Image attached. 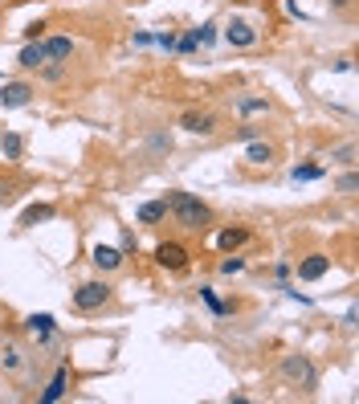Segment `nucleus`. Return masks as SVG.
<instances>
[{
	"mask_svg": "<svg viewBox=\"0 0 359 404\" xmlns=\"http://www.w3.org/2000/svg\"><path fill=\"white\" fill-rule=\"evenodd\" d=\"M163 204H167V217H172L184 233H209V229L216 225V212H212L200 196L184 192V188L163 192Z\"/></svg>",
	"mask_w": 359,
	"mask_h": 404,
	"instance_id": "1",
	"label": "nucleus"
},
{
	"mask_svg": "<svg viewBox=\"0 0 359 404\" xmlns=\"http://www.w3.org/2000/svg\"><path fill=\"white\" fill-rule=\"evenodd\" d=\"M277 380H282L286 388L314 392V388H319V368H314V359H310V356H302V351H290V356L277 359Z\"/></svg>",
	"mask_w": 359,
	"mask_h": 404,
	"instance_id": "2",
	"label": "nucleus"
},
{
	"mask_svg": "<svg viewBox=\"0 0 359 404\" xmlns=\"http://www.w3.org/2000/svg\"><path fill=\"white\" fill-rule=\"evenodd\" d=\"M111 302H114V286L106 278H90V282H82L74 290V310H82V315H94V310L111 307Z\"/></svg>",
	"mask_w": 359,
	"mask_h": 404,
	"instance_id": "3",
	"label": "nucleus"
},
{
	"mask_svg": "<svg viewBox=\"0 0 359 404\" xmlns=\"http://www.w3.org/2000/svg\"><path fill=\"white\" fill-rule=\"evenodd\" d=\"M151 261H155L160 270H167V274H184V270L192 266V249L184 241H160L151 249Z\"/></svg>",
	"mask_w": 359,
	"mask_h": 404,
	"instance_id": "4",
	"label": "nucleus"
},
{
	"mask_svg": "<svg viewBox=\"0 0 359 404\" xmlns=\"http://www.w3.org/2000/svg\"><path fill=\"white\" fill-rule=\"evenodd\" d=\"M180 131H188V135H200V139H212L216 131H221V114L209 111V107H188V111L180 114Z\"/></svg>",
	"mask_w": 359,
	"mask_h": 404,
	"instance_id": "5",
	"label": "nucleus"
},
{
	"mask_svg": "<svg viewBox=\"0 0 359 404\" xmlns=\"http://www.w3.org/2000/svg\"><path fill=\"white\" fill-rule=\"evenodd\" d=\"M70 388H74V372H70V364L62 359V364L53 368V376L45 380V388L37 392V400H41V404H57V400L70 396Z\"/></svg>",
	"mask_w": 359,
	"mask_h": 404,
	"instance_id": "6",
	"label": "nucleus"
},
{
	"mask_svg": "<svg viewBox=\"0 0 359 404\" xmlns=\"http://www.w3.org/2000/svg\"><path fill=\"white\" fill-rule=\"evenodd\" d=\"M294 274H298V282H323L331 274V253H323V249L302 253V258L294 261Z\"/></svg>",
	"mask_w": 359,
	"mask_h": 404,
	"instance_id": "7",
	"label": "nucleus"
},
{
	"mask_svg": "<svg viewBox=\"0 0 359 404\" xmlns=\"http://www.w3.org/2000/svg\"><path fill=\"white\" fill-rule=\"evenodd\" d=\"M33 82L25 78H13V82H0V111H21V107H29L33 102Z\"/></svg>",
	"mask_w": 359,
	"mask_h": 404,
	"instance_id": "8",
	"label": "nucleus"
},
{
	"mask_svg": "<svg viewBox=\"0 0 359 404\" xmlns=\"http://www.w3.org/2000/svg\"><path fill=\"white\" fill-rule=\"evenodd\" d=\"M221 37H225L233 49H249V45H258V29L245 21V16H228L225 21V29H221Z\"/></svg>",
	"mask_w": 359,
	"mask_h": 404,
	"instance_id": "9",
	"label": "nucleus"
},
{
	"mask_svg": "<svg viewBox=\"0 0 359 404\" xmlns=\"http://www.w3.org/2000/svg\"><path fill=\"white\" fill-rule=\"evenodd\" d=\"M249 241H253L249 225H225V229H216V237H212V245H216L221 253H241Z\"/></svg>",
	"mask_w": 359,
	"mask_h": 404,
	"instance_id": "10",
	"label": "nucleus"
},
{
	"mask_svg": "<svg viewBox=\"0 0 359 404\" xmlns=\"http://www.w3.org/2000/svg\"><path fill=\"white\" fill-rule=\"evenodd\" d=\"M90 261H94L98 274H118V270L127 266V253H123L118 245H102L98 241L94 249H90Z\"/></svg>",
	"mask_w": 359,
	"mask_h": 404,
	"instance_id": "11",
	"label": "nucleus"
},
{
	"mask_svg": "<svg viewBox=\"0 0 359 404\" xmlns=\"http://www.w3.org/2000/svg\"><path fill=\"white\" fill-rule=\"evenodd\" d=\"M172 147H176V139H172V131H167V127H151V131H147V139H143L147 160H167V155H172Z\"/></svg>",
	"mask_w": 359,
	"mask_h": 404,
	"instance_id": "12",
	"label": "nucleus"
},
{
	"mask_svg": "<svg viewBox=\"0 0 359 404\" xmlns=\"http://www.w3.org/2000/svg\"><path fill=\"white\" fill-rule=\"evenodd\" d=\"M245 163H249V168H274L277 163V147L270 143V139H249V147H245Z\"/></svg>",
	"mask_w": 359,
	"mask_h": 404,
	"instance_id": "13",
	"label": "nucleus"
},
{
	"mask_svg": "<svg viewBox=\"0 0 359 404\" xmlns=\"http://www.w3.org/2000/svg\"><path fill=\"white\" fill-rule=\"evenodd\" d=\"M25 356H29V351H25V343L21 339H4L0 343V368H4V372H25Z\"/></svg>",
	"mask_w": 359,
	"mask_h": 404,
	"instance_id": "14",
	"label": "nucleus"
},
{
	"mask_svg": "<svg viewBox=\"0 0 359 404\" xmlns=\"http://www.w3.org/2000/svg\"><path fill=\"white\" fill-rule=\"evenodd\" d=\"M41 45H45V62H70L74 58V37H65V33L41 37Z\"/></svg>",
	"mask_w": 359,
	"mask_h": 404,
	"instance_id": "15",
	"label": "nucleus"
},
{
	"mask_svg": "<svg viewBox=\"0 0 359 404\" xmlns=\"http://www.w3.org/2000/svg\"><path fill=\"white\" fill-rule=\"evenodd\" d=\"M233 111L249 119V114H270L274 111V102H270V94H237L233 98Z\"/></svg>",
	"mask_w": 359,
	"mask_h": 404,
	"instance_id": "16",
	"label": "nucleus"
},
{
	"mask_svg": "<svg viewBox=\"0 0 359 404\" xmlns=\"http://www.w3.org/2000/svg\"><path fill=\"white\" fill-rule=\"evenodd\" d=\"M53 331H57V319L45 315V310L25 319V335H29V339H45V335H53Z\"/></svg>",
	"mask_w": 359,
	"mask_h": 404,
	"instance_id": "17",
	"label": "nucleus"
},
{
	"mask_svg": "<svg viewBox=\"0 0 359 404\" xmlns=\"http://www.w3.org/2000/svg\"><path fill=\"white\" fill-rule=\"evenodd\" d=\"M135 221H139V225H163V221H167V204H163V200H143V204L135 209Z\"/></svg>",
	"mask_w": 359,
	"mask_h": 404,
	"instance_id": "18",
	"label": "nucleus"
},
{
	"mask_svg": "<svg viewBox=\"0 0 359 404\" xmlns=\"http://www.w3.org/2000/svg\"><path fill=\"white\" fill-rule=\"evenodd\" d=\"M0 155L9 163H16L25 155V135H16V131H0Z\"/></svg>",
	"mask_w": 359,
	"mask_h": 404,
	"instance_id": "19",
	"label": "nucleus"
},
{
	"mask_svg": "<svg viewBox=\"0 0 359 404\" xmlns=\"http://www.w3.org/2000/svg\"><path fill=\"white\" fill-rule=\"evenodd\" d=\"M16 65H21V70H37V65H45V45H41V41H25Z\"/></svg>",
	"mask_w": 359,
	"mask_h": 404,
	"instance_id": "20",
	"label": "nucleus"
},
{
	"mask_svg": "<svg viewBox=\"0 0 359 404\" xmlns=\"http://www.w3.org/2000/svg\"><path fill=\"white\" fill-rule=\"evenodd\" d=\"M200 302H204V307H209L216 319H225V315H233V310H237V302H225V298H216V290H212V286H200Z\"/></svg>",
	"mask_w": 359,
	"mask_h": 404,
	"instance_id": "21",
	"label": "nucleus"
},
{
	"mask_svg": "<svg viewBox=\"0 0 359 404\" xmlns=\"http://www.w3.org/2000/svg\"><path fill=\"white\" fill-rule=\"evenodd\" d=\"M41 221H53V204H29V209L21 212V221H16V225L33 229V225H41Z\"/></svg>",
	"mask_w": 359,
	"mask_h": 404,
	"instance_id": "22",
	"label": "nucleus"
},
{
	"mask_svg": "<svg viewBox=\"0 0 359 404\" xmlns=\"http://www.w3.org/2000/svg\"><path fill=\"white\" fill-rule=\"evenodd\" d=\"M290 180H294V184H310V180H323V168H319V163H294V168H290Z\"/></svg>",
	"mask_w": 359,
	"mask_h": 404,
	"instance_id": "23",
	"label": "nucleus"
},
{
	"mask_svg": "<svg viewBox=\"0 0 359 404\" xmlns=\"http://www.w3.org/2000/svg\"><path fill=\"white\" fill-rule=\"evenodd\" d=\"M335 188H339V196H355V192H359V176H355V168H343V176L335 180Z\"/></svg>",
	"mask_w": 359,
	"mask_h": 404,
	"instance_id": "24",
	"label": "nucleus"
},
{
	"mask_svg": "<svg viewBox=\"0 0 359 404\" xmlns=\"http://www.w3.org/2000/svg\"><path fill=\"white\" fill-rule=\"evenodd\" d=\"M331 160L339 163V168H355V143H339V147H331Z\"/></svg>",
	"mask_w": 359,
	"mask_h": 404,
	"instance_id": "25",
	"label": "nucleus"
},
{
	"mask_svg": "<svg viewBox=\"0 0 359 404\" xmlns=\"http://www.w3.org/2000/svg\"><path fill=\"white\" fill-rule=\"evenodd\" d=\"M216 270H221V274H225V278L241 274V270H245V258H241V253H225V258L216 261Z\"/></svg>",
	"mask_w": 359,
	"mask_h": 404,
	"instance_id": "26",
	"label": "nucleus"
},
{
	"mask_svg": "<svg viewBox=\"0 0 359 404\" xmlns=\"http://www.w3.org/2000/svg\"><path fill=\"white\" fill-rule=\"evenodd\" d=\"M37 74L45 82H62L65 78V62H45V65H37Z\"/></svg>",
	"mask_w": 359,
	"mask_h": 404,
	"instance_id": "27",
	"label": "nucleus"
},
{
	"mask_svg": "<svg viewBox=\"0 0 359 404\" xmlns=\"http://www.w3.org/2000/svg\"><path fill=\"white\" fill-rule=\"evenodd\" d=\"M151 45H160L163 53H176V33H172V29H160V33H151Z\"/></svg>",
	"mask_w": 359,
	"mask_h": 404,
	"instance_id": "28",
	"label": "nucleus"
},
{
	"mask_svg": "<svg viewBox=\"0 0 359 404\" xmlns=\"http://www.w3.org/2000/svg\"><path fill=\"white\" fill-rule=\"evenodd\" d=\"M196 49H200L196 29H188V33H180V37H176V53H196Z\"/></svg>",
	"mask_w": 359,
	"mask_h": 404,
	"instance_id": "29",
	"label": "nucleus"
},
{
	"mask_svg": "<svg viewBox=\"0 0 359 404\" xmlns=\"http://www.w3.org/2000/svg\"><path fill=\"white\" fill-rule=\"evenodd\" d=\"M196 41H200V45H212V41H216V21H204V25H196Z\"/></svg>",
	"mask_w": 359,
	"mask_h": 404,
	"instance_id": "30",
	"label": "nucleus"
},
{
	"mask_svg": "<svg viewBox=\"0 0 359 404\" xmlns=\"http://www.w3.org/2000/svg\"><path fill=\"white\" fill-rule=\"evenodd\" d=\"M118 249H123V253H139V241H135V233H131V229H123V245H118Z\"/></svg>",
	"mask_w": 359,
	"mask_h": 404,
	"instance_id": "31",
	"label": "nucleus"
},
{
	"mask_svg": "<svg viewBox=\"0 0 359 404\" xmlns=\"http://www.w3.org/2000/svg\"><path fill=\"white\" fill-rule=\"evenodd\" d=\"M41 37H45V21H33L25 29V41H41Z\"/></svg>",
	"mask_w": 359,
	"mask_h": 404,
	"instance_id": "32",
	"label": "nucleus"
},
{
	"mask_svg": "<svg viewBox=\"0 0 359 404\" xmlns=\"http://www.w3.org/2000/svg\"><path fill=\"white\" fill-rule=\"evenodd\" d=\"M13 180H0V204H9V200H13Z\"/></svg>",
	"mask_w": 359,
	"mask_h": 404,
	"instance_id": "33",
	"label": "nucleus"
},
{
	"mask_svg": "<svg viewBox=\"0 0 359 404\" xmlns=\"http://www.w3.org/2000/svg\"><path fill=\"white\" fill-rule=\"evenodd\" d=\"M290 274H294V266H290V261H277V266H274V278H282V282H286Z\"/></svg>",
	"mask_w": 359,
	"mask_h": 404,
	"instance_id": "34",
	"label": "nucleus"
},
{
	"mask_svg": "<svg viewBox=\"0 0 359 404\" xmlns=\"http://www.w3.org/2000/svg\"><path fill=\"white\" fill-rule=\"evenodd\" d=\"M237 139H258V127H253V123H245V127L237 131Z\"/></svg>",
	"mask_w": 359,
	"mask_h": 404,
	"instance_id": "35",
	"label": "nucleus"
},
{
	"mask_svg": "<svg viewBox=\"0 0 359 404\" xmlns=\"http://www.w3.org/2000/svg\"><path fill=\"white\" fill-rule=\"evenodd\" d=\"M331 9H351V0H326Z\"/></svg>",
	"mask_w": 359,
	"mask_h": 404,
	"instance_id": "36",
	"label": "nucleus"
}]
</instances>
